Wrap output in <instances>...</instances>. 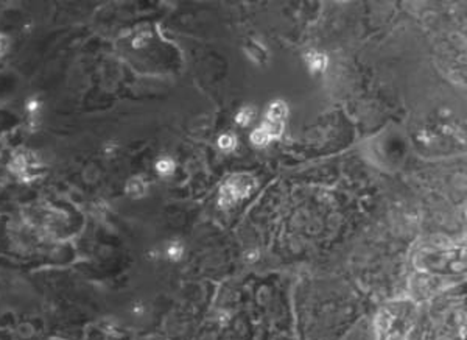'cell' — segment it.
<instances>
[{
	"instance_id": "obj_1",
	"label": "cell",
	"mask_w": 467,
	"mask_h": 340,
	"mask_svg": "<svg viewBox=\"0 0 467 340\" xmlns=\"http://www.w3.org/2000/svg\"><path fill=\"white\" fill-rule=\"evenodd\" d=\"M256 183L254 178H251L249 175H234L231 176L226 183L225 186L221 187L220 192V206L221 208H229V206H232L235 202H240L243 198H246L251 190L254 189Z\"/></svg>"
},
{
	"instance_id": "obj_2",
	"label": "cell",
	"mask_w": 467,
	"mask_h": 340,
	"mask_svg": "<svg viewBox=\"0 0 467 340\" xmlns=\"http://www.w3.org/2000/svg\"><path fill=\"white\" fill-rule=\"evenodd\" d=\"M287 114H288V109H287V105L284 102H273L270 108L266 109L265 119L274 120V122H285Z\"/></svg>"
},
{
	"instance_id": "obj_3",
	"label": "cell",
	"mask_w": 467,
	"mask_h": 340,
	"mask_svg": "<svg viewBox=\"0 0 467 340\" xmlns=\"http://www.w3.org/2000/svg\"><path fill=\"white\" fill-rule=\"evenodd\" d=\"M127 190H128V194H129L131 197L139 198V197L145 195L146 186H145V183H144L142 178H132V180H129V183H128Z\"/></svg>"
},
{
	"instance_id": "obj_4",
	"label": "cell",
	"mask_w": 467,
	"mask_h": 340,
	"mask_svg": "<svg viewBox=\"0 0 467 340\" xmlns=\"http://www.w3.org/2000/svg\"><path fill=\"white\" fill-rule=\"evenodd\" d=\"M308 66L311 72H318V70H324L327 68V56L322 53H313L308 56Z\"/></svg>"
},
{
	"instance_id": "obj_5",
	"label": "cell",
	"mask_w": 467,
	"mask_h": 340,
	"mask_svg": "<svg viewBox=\"0 0 467 340\" xmlns=\"http://www.w3.org/2000/svg\"><path fill=\"white\" fill-rule=\"evenodd\" d=\"M254 113H256V109L253 106H244V108H242L239 111V113H237L235 122L239 125H242V127H246V125H249L251 120H253Z\"/></svg>"
},
{
	"instance_id": "obj_6",
	"label": "cell",
	"mask_w": 467,
	"mask_h": 340,
	"mask_svg": "<svg viewBox=\"0 0 467 340\" xmlns=\"http://www.w3.org/2000/svg\"><path fill=\"white\" fill-rule=\"evenodd\" d=\"M156 170L164 176L172 175L175 172V161L172 158H162L156 162Z\"/></svg>"
},
{
	"instance_id": "obj_7",
	"label": "cell",
	"mask_w": 467,
	"mask_h": 340,
	"mask_svg": "<svg viewBox=\"0 0 467 340\" xmlns=\"http://www.w3.org/2000/svg\"><path fill=\"white\" fill-rule=\"evenodd\" d=\"M270 140H271L270 136L266 135L262 128H257V130H254L253 133H251V142H253L254 145H257V147H263V145L268 144Z\"/></svg>"
},
{
	"instance_id": "obj_8",
	"label": "cell",
	"mask_w": 467,
	"mask_h": 340,
	"mask_svg": "<svg viewBox=\"0 0 467 340\" xmlns=\"http://www.w3.org/2000/svg\"><path fill=\"white\" fill-rule=\"evenodd\" d=\"M235 144H237V139L232 135H229V133H226V135H221L218 137V147H220V149H223V150H232L235 147Z\"/></svg>"
},
{
	"instance_id": "obj_9",
	"label": "cell",
	"mask_w": 467,
	"mask_h": 340,
	"mask_svg": "<svg viewBox=\"0 0 467 340\" xmlns=\"http://www.w3.org/2000/svg\"><path fill=\"white\" fill-rule=\"evenodd\" d=\"M167 255H168L170 259H175V261L179 259L181 255H182V245H181V243H177V242H173L172 245H168Z\"/></svg>"
},
{
	"instance_id": "obj_10",
	"label": "cell",
	"mask_w": 467,
	"mask_h": 340,
	"mask_svg": "<svg viewBox=\"0 0 467 340\" xmlns=\"http://www.w3.org/2000/svg\"><path fill=\"white\" fill-rule=\"evenodd\" d=\"M3 46H5V42H2V39H0V55H2V51H3Z\"/></svg>"
}]
</instances>
